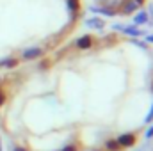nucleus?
<instances>
[{"instance_id": "nucleus-2", "label": "nucleus", "mask_w": 153, "mask_h": 151, "mask_svg": "<svg viewBox=\"0 0 153 151\" xmlns=\"http://www.w3.org/2000/svg\"><path fill=\"white\" fill-rule=\"evenodd\" d=\"M4 148L5 146H4V141H2V135H0V151H4Z\"/></svg>"}, {"instance_id": "nucleus-1", "label": "nucleus", "mask_w": 153, "mask_h": 151, "mask_svg": "<svg viewBox=\"0 0 153 151\" xmlns=\"http://www.w3.org/2000/svg\"><path fill=\"white\" fill-rule=\"evenodd\" d=\"M153 124V55L94 39L0 82V135L11 151H126Z\"/></svg>"}]
</instances>
